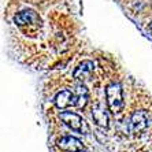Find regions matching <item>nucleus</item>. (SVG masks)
<instances>
[{"label":"nucleus","mask_w":152,"mask_h":152,"mask_svg":"<svg viewBox=\"0 0 152 152\" xmlns=\"http://www.w3.org/2000/svg\"><path fill=\"white\" fill-rule=\"evenodd\" d=\"M6 14L19 58L51 66L71 45L73 19L62 0H10Z\"/></svg>","instance_id":"f257e3e1"},{"label":"nucleus","mask_w":152,"mask_h":152,"mask_svg":"<svg viewBox=\"0 0 152 152\" xmlns=\"http://www.w3.org/2000/svg\"><path fill=\"white\" fill-rule=\"evenodd\" d=\"M106 97L108 108L113 114H118L124 108V96H122V88L119 84H111L106 89Z\"/></svg>","instance_id":"f03ea898"},{"label":"nucleus","mask_w":152,"mask_h":152,"mask_svg":"<svg viewBox=\"0 0 152 152\" xmlns=\"http://www.w3.org/2000/svg\"><path fill=\"white\" fill-rule=\"evenodd\" d=\"M60 119L67 127H70L71 130L82 133L84 129V119H82L78 114L73 113V111H63L60 113Z\"/></svg>","instance_id":"7ed1b4c3"},{"label":"nucleus","mask_w":152,"mask_h":152,"mask_svg":"<svg viewBox=\"0 0 152 152\" xmlns=\"http://www.w3.org/2000/svg\"><path fill=\"white\" fill-rule=\"evenodd\" d=\"M148 126V115L144 111H136L130 118V130L133 133H140Z\"/></svg>","instance_id":"20e7f679"},{"label":"nucleus","mask_w":152,"mask_h":152,"mask_svg":"<svg viewBox=\"0 0 152 152\" xmlns=\"http://www.w3.org/2000/svg\"><path fill=\"white\" fill-rule=\"evenodd\" d=\"M58 145H59V148L69 152H80L84 149V144L78 138L71 137V136H66V137L60 138L58 141Z\"/></svg>","instance_id":"39448f33"},{"label":"nucleus","mask_w":152,"mask_h":152,"mask_svg":"<svg viewBox=\"0 0 152 152\" xmlns=\"http://www.w3.org/2000/svg\"><path fill=\"white\" fill-rule=\"evenodd\" d=\"M93 69H95V64L91 60H84L77 66V69L74 70V74L73 77L78 81H84V80H88L91 77V74L93 73Z\"/></svg>","instance_id":"423d86ee"},{"label":"nucleus","mask_w":152,"mask_h":152,"mask_svg":"<svg viewBox=\"0 0 152 152\" xmlns=\"http://www.w3.org/2000/svg\"><path fill=\"white\" fill-rule=\"evenodd\" d=\"M92 117L99 126H102V127L108 126V115H107V113L104 111V108L100 104H96L92 108Z\"/></svg>","instance_id":"0eeeda50"},{"label":"nucleus","mask_w":152,"mask_h":152,"mask_svg":"<svg viewBox=\"0 0 152 152\" xmlns=\"http://www.w3.org/2000/svg\"><path fill=\"white\" fill-rule=\"evenodd\" d=\"M148 32H149V34L152 36V22L149 23V26H148Z\"/></svg>","instance_id":"6e6552de"}]
</instances>
